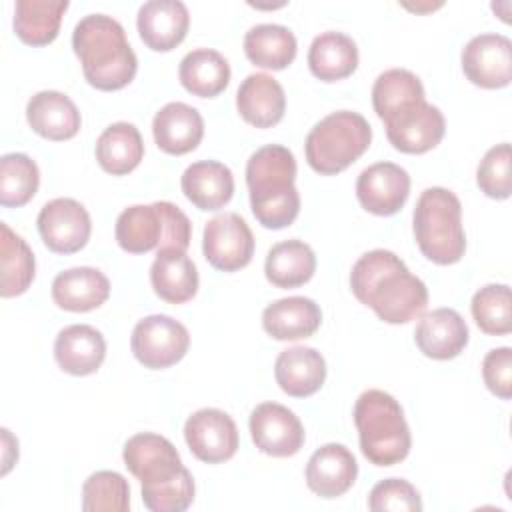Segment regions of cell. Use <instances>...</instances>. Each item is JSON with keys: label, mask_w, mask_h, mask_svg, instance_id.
I'll return each instance as SVG.
<instances>
[{"label": "cell", "mask_w": 512, "mask_h": 512, "mask_svg": "<svg viewBox=\"0 0 512 512\" xmlns=\"http://www.w3.org/2000/svg\"><path fill=\"white\" fill-rule=\"evenodd\" d=\"M412 220L416 244L430 262L448 266L462 260L466 252L462 204L452 190L426 188L418 196Z\"/></svg>", "instance_id": "5"}, {"label": "cell", "mask_w": 512, "mask_h": 512, "mask_svg": "<svg viewBox=\"0 0 512 512\" xmlns=\"http://www.w3.org/2000/svg\"><path fill=\"white\" fill-rule=\"evenodd\" d=\"M124 466L142 486H156L174 478L182 468V458L176 446L154 432H140L126 440L122 450Z\"/></svg>", "instance_id": "14"}, {"label": "cell", "mask_w": 512, "mask_h": 512, "mask_svg": "<svg viewBox=\"0 0 512 512\" xmlns=\"http://www.w3.org/2000/svg\"><path fill=\"white\" fill-rule=\"evenodd\" d=\"M238 114L256 128L276 126L286 112V94L282 84L266 74H248L236 92Z\"/></svg>", "instance_id": "21"}, {"label": "cell", "mask_w": 512, "mask_h": 512, "mask_svg": "<svg viewBox=\"0 0 512 512\" xmlns=\"http://www.w3.org/2000/svg\"><path fill=\"white\" fill-rule=\"evenodd\" d=\"M114 238L124 252L144 254L150 250H186L192 238V222L172 202L134 204L120 212Z\"/></svg>", "instance_id": "6"}, {"label": "cell", "mask_w": 512, "mask_h": 512, "mask_svg": "<svg viewBox=\"0 0 512 512\" xmlns=\"http://www.w3.org/2000/svg\"><path fill=\"white\" fill-rule=\"evenodd\" d=\"M250 436L256 448L274 458H288L304 446L300 418L278 402H262L250 414Z\"/></svg>", "instance_id": "13"}, {"label": "cell", "mask_w": 512, "mask_h": 512, "mask_svg": "<svg viewBox=\"0 0 512 512\" xmlns=\"http://www.w3.org/2000/svg\"><path fill=\"white\" fill-rule=\"evenodd\" d=\"M130 508L128 480L114 470H98L82 484L84 512H126Z\"/></svg>", "instance_id": "39"}, {"label": "cell", "mask_w": 512, "mask_h": 512, "mask_svg": "<svg viewBox=\"0 0 512 512\" xmlns=\"http://www.w3.org/2000/svg\"><path fill=\"white\" fill-rule=\"evenodd\" d=\"M472 318L490 336H504L512 330V298L508 284H486L472 296Z\"/></svg>", "instance_id": "38"}, {"label": "cell", "mask_w": 512, "mask_h": 512, "mask_svg": "<svg viewBox=\"0 0 512 512\" xmlns=\"http://www.w3.org/2000/svg\"><path fill=\"white\" fill-rule=\"evenodd\" d=\"M274 378L280 390L288 396H312L326 380V360L312 346L286 348L274 362Z\"/></svg>", "instance_id": "25"}, {"label": "cell", "mask_w": 512, "mask_h": 512, "mask_svg": "<svg viewBox=\"0 0 512 512\" xmlns=\"http://www.w3.org/2000/svg\"><path fill=\"white\" fill-rule=\"evenodd\" d=\"M0 262H2V298L24 294L36 274V260L26 240L6 222H0Z\"/></svg>", "instance_id": "36"}, {"label": "cell", "mask_w": 512, "mask_h": 512, "mask_svg": "<svg viewBox=\"0 0 512 512\" xmlns=\"http://www.w3.org/2000/svg\"><path fill=\"white\" fill-rule=\"evenodd\" d=\"M54 358L66 374H94L106 358V340L90 324H70L54 340Z\"/></svg>", "instance_id": "23"}, {"label": "cell", "mask_w": 512, "mask_h": 512, "mask_svg": "<svg viewBox=\"0 0 512 512\" xmlns=\"http://www.w3.org/2000/svg\"><path fill=\"white\" fill-rule=\"evenodd\" d=\"M316 272V254L304 240H282L274 244L264 262L266 280L276 288H298Z\"/></svg>", "instance_id": "31"}, {"label": "cell", "mask_w": 512, "mask_h": 512, "mask_svg": "<svg viewBox=\"0 0 512 512\" xmlns=\"http://www.w3.org/2000/svg\"><path fill=\"white\" fill-rule=\"evenodd\" d=\"M510 144L502 142L492 146L480 160L476 168L478 188L494 200H506L512 194V176H510Z\"/></svg>", "instance_id": "41"}, {"label": "cell", "mask_w": 512, "mask_h": 512, "mask_svg": "<svg viewBox=\"0 0 512 512\" xmlns=\"http://www.w3.org/2000/svg\"><path fill=\"white\" fill-rule=\"evenodd\" d=\"M26 120L38 136L52 142L74 138L82 124L76 104L58 90L36 92L26 104Z\"/></svg>", "instance_id": "22"}, {"label": "cell", "mask_w": 512, "mask_h": 512, "mask_svg": "<svg viewBox=\"0 0 512 512\" xmlns=\"http://www.w3.org/2000/svg\"><path fill=\"white\" fill-rule=\"evenodd\" d=\"M110 296V280L92 266L68 268L52 280V300L68 312H90Z\"/></svg>", "instance_id": "27"}, {"label": "cell", "mask_w": 512, "mask_h": 512, "mask_svg": "<svg viewBox=\"0 0 512 512\" xmlns=\"http://www.w3.org/2000/svg\"><path fill=\"white\" fill-rule=\"evenodd\" d=\"M134 358L150 370H164L180 362L190 348L188 328L166 314H152L136 322L130 338Z\"/></svg>", "instance_id": "8"}, {"label": "cell", "mask_w": 512, "mask_h": 512, "mask_svg": "<svg viewBox=\"0 0 512 512\" xmlns=\"http://www.w3.org/2000/svg\"><path fill=\"white\" fill-rule=\"evenodd\" d=\"M184 440L190 452L206 464L230 460L240 444L236 422L218 408H200L190 414L184 422Z\"/></svg>", "instance_id": "11"}, {"label": "cell", "mask_w": 512, "mask_h": 512, "mask_svg": "<svg viewBox=\"0 0 512 512\" xmlns=\"http://www.w3.org/2000/svg\"><path fill=\"white\" fill-rule=\"evenodd\" d=\"M68 0H18L14 4V32L28 46H46L56 40Z\"/></svg>", "instance_id": "33"}, {"label": "cell", "mask_w": 512, "mask_h": 512, "mask_svg": "<svg viewBox=\"0 0 512 512\" xmlns=\"http://www.w3.org/2000/svg\"><path fill=\"white\" fill-rule=\"evenodd\" d=\"M322 324L320 306L306 296L274 300L262 312V328L274 340L310 338Z\"/></svg>", "instance_id": "28"}, {"label": "cell", "mask_w": 512, "mask_h": 512, "mask_svg": "<svg viewBox=\"0 0 512 512\" xmlns=\"http://www.w3.org/2000/svg\"><path fill=\"white\" fill-rule=\"evenodd\" d=\"M426 100L420 78L406 68H390L378 74L372 86V106L382 122Z\"/></svg>", "instance_id": "35"}, {"label": "cell", "mask_w": 512, "mask_h": 512, "mask_svg": "<svg viewBox=\"0 0 512 512\" xmlns=\"http://www.w3.org/2000/svg\"><path fill=\"white\" fill-rule=\"evenodd\" d=\"M308 68L322 82L344 80L358 68V46L344 32H322L308 48Z\"/></svg>", "instance_id": "29"}, {"label": "cell", "mask_w": 512, "mask_h": 512, "mask_svg": "<svg viewBox=\"0 0 512 512\" xmlns=\"http://www.w3.org/2000/svg\"><path fill=\"white\" fill-rule=\"evenodd\" d=\"M180 186L184 196L198 210L214 212L232 200L234 174L226 164L218 160H198L184 170Z\"/></svg>", "instance_id": "26"}, {"label": "cell", "mask_w": 512, "mask_h": 512, "mask_svg": "<svg viewBox=\"0 0 512 512\" xmlns=\"http://www.w3.org/2000/svg\"><path fill=\"white\" fill-rule=\"evenodd\" d=\"M296 158L282 144H266L246 162V186L254 218L268 230L290 226L300 212Z\"/></svg>", "instance_id": "3"}, {"label": "cell", "mask_w": 512, "mask_h": 512, "mask_svg": "<svg viewBox=\"0 0 512 512\" xmlns=\"http://www.w3.org/2000/svg\"><path fill=\"white\" fill-rule=\"evenodd\" d=\"M464 76L480 88H504L512 80V42L504 34L484 32L462 48Z\"/></svg>", "instance_id": "12"}, {"label": "cell", "mask_w": 512, "mask_h": 512, "mask_svg": "<svg viewBox=\"0 0 512 512\" xmlns=\"http://www.w3.org/2000/svg\"><path fill=\"white\" fill-rule=\"evenodd\" d=\"M468 324L454 308H434L420 316L414 342L432 360L456 358L468 344Z\"/></svg>", "instance_id": "19"}, {"label": "cell", "mask_w": 512, "mask_h": 512, "mask_svg": "<svg viewBox=\"0 0 512 512\" xmlns=\"http://www.w3.org/2000/svg\"><path fill=\"white\" fill-rule=\"evenodd\" d=\"M352 294L370 306L386 324H406L422 316L428 288L392 250L376 248L362 254L350 272Z\"/></svg>", "instance_id": "1"}, {"label": "cell", "mask_w": 512, "mask_h": 512, "mask_svg": "<svg viewBox=\"0 0 512 512\" xmlns=\"http://www.w3.org/2000/svg\"><path fill=\"white\" fill-rule=\"evenodd\" d=\"M360 450L374 466H394L412 448V434L400 402L378 388L364 390L354 404Z\"/></svg>", "instance_id": "4"}, {"label": "cell", "mask_w": 512, "mask_h": 512, "mask_svg": "<svg viewBox=\"0 0 512 512\" xmlns=\"http://www.w3.org/2000/svg\"><path fill=\"white\" fill-rule=\"evenodd\" d=\"M72 48L82 64L86 82L96 90H120L136 76L138 58L122 24L108 14L80 18L72 32Z\"/></svg>", "instance_id": "2"}, {"label": "cell", "mask_w": 512, "mask_h": 512, "mask_svg": "<svg viewBox=\"0 0 512 512\" xmlns=\"http://www.w3.org/2000/svg\"><path fill=\"white\" fill-rule=\"evenodd\" d=\"M40 186L36 162L22 152H10L0 158V204L18 208L28 204Z\"/></svg>", "instance_id": "37"}, {"label": "cell", "mask_w": 512, "mask_h": 512, "mask_svg": "<svg viewBox=\"0 0 512 512\" xmlns=\"http://www.w3.org/2000/svg\"><path fill=\"white\" fill-rule=\"evenodd\" d=\"M36 224L42 242L56 254H74L82 250L92 232L88 210L74 198H54L46 202Z\"/></svg>", "instance_id": "10"}, {"label": "cell", "mask_w": 512, "mask_h": 512, "mask_svg": "<svg viewBox=\"0 0 512 512\" xmlns=\"http://www.w3.org/2000/svg\"><path fill=\"white\" fill-rule=\"evenodd\" d=\"M202 252L216 270L236 272L254 256V234L240 214H216L204 226Z\"/></svg>", "instance_id": "9"}, {"label": "cell", "mask_w": 512, "mask_h": 512, "mask_svg": "<svg viewBox=\"0 0 512 512\" xmlns=\"http://www.w3.org/2000/svg\"><path fill=\"white\" fill-rule=\"evenodd\" d=\"M142 502L152 512H182L194 502L196 486L190 470L184 466L174 478L156 486H140Z\"/></svg>", "instance_id": "40"}, {"label": "cell", "mask_w": 512, "mask_h": 512, "mask_svg": "<svg viewBox=\"0 0 512 512\" xmlns=\"http://www.w3.org/2000/svg\"><path fill=\"white\" fill-rule=\"evenodd\" d=\"M390 144L404 154H424L440 144L446 120L438 106L420 102L384 122Z\"/></svg>", "instance_id": "16"}, {"label": "cell", "mask_w": 512, "mask_h": 512, "mask_svg": "<svg viewBox=\"0 0 512 512\" xmlns=\"http://www.w3.org/2000/svg\"><path fill=\"white\" fill-rule=\"evenodd\" d=\"M372 142V126L352 110H336L312 126L306 136L304 152L308 166L334 176L354 164Z\"/></svg>", "instance_id": "7"}, {"label": "cell", "mask_w": 512, "mask_h": 512, "mask_svg": "<svg viewBox=\"0 0 512 512\" xmlns=\"http://www.w3.org/2000/svg\"><path fill=\"white\" fill-rule=\"evenodd\" d=\"M144 158V140L130 122H114L96 140V160L112 176L132 172Z\"/></svg>", "instance_id": "32"}, {"label": "cell", "mask_w": 512, "mask_h": 512, "mask_svg": "<svg viewBox=\"0 0 512 512\" xmlns=\"http://www.w3.org/2000/svg\"><path fill=\"white\" fill-rule=\"evenodd\" d=\"M150 284L160 300L168 304H184L198 292V268L186 250H156V258L150 266Z\"/></svg>", "instance_id": "24"}, {"label": "cell", "mask_w": 512, "mask_h": 512, "mask_svg": "<svg viewBox=\"0 0 512 512\" xmlns=\"http://www.w3.org/2000/svg\"><path fill=\"white\" fill-rule=\"evenodd\" d=\"M482 378L486 388L502 400L512 396V348L490 350L482 360Z\"/></svg>", "instance_id": "43"}, {"label": "cell", "mask_w": 512, "mask_h": 512, "mask_svg": "<svg viewBox=\"0 0 512 512\" xmlns=\"http://www.w3.org/2000/svg\"><path fill=\"white\" fill-rule=\"evenodd\" d=\"M296 52V36L282 24H256L244 34V54L260 68L284 70L294 62Z\"/></svg>", "instance_id": "34"}, {"label": "cell", "mask_w": 512, "mask_h": 512, "mask_svg": "<svg viewBox=\"0 0 512 512\" xmlns=\"http://www.w3.org/2000/svg\"><path fill=\"white\" fill-rule=\"evenodd\" d=\"M190 12L180 0H148L138 8L136 28L154 52L174 50L188 34Z\"/></svg>", "instance_id": "17"}, {"label": "cell", "mask_w": 512, "mask_h": 512, "mask_svg": "<svg viewBox=\"0 0 512 512\" xmlns=\"http://www.w3.org/2000/svg\"><path fill=\"white\" fill-rule=\"evenodd\" d=\"M410 196V174L394 162H376L364 168L356 180L360 206L376 216H392Z\"/></svg>", "instance_id": "15"}, {"label": "cell", "mask_w": 512, "mask_h": 512, "mask_svg": "<svg viewBox=\"0 0 512 512\" xmlns=\"http://www.w3.org/2000/svg\"><path fill=\"white\" fill-rule=\"evenodd\" d=\"M368 508L372 512H420L422 500L408 480L386 478L370 490Z\"/></svg>", "instance_id": "42"}, {"label": "cell", "mask_w": 512, "mask_h": 512, "mask_svg": "<svg viewBox=\"0 0 512 512\" xmlns=\"http://www.w3.org/2000/svg\"><path fill=\"white\" fill-rule=\"evenodd\" d=\"M228 60L212 48L190 50L178 68L180 84L198 98H214L230 84Z\"/></svg>", "instance_id": "30"}, {"label": "cell", "mask_w": 512, "mask_h": 512, "mask_svg": "<svg viewBox=\"0 0 512 512\" xmlns=\"http://www.w3.org/2000/svg\"><path fill=\"white\" fill-rule=\"evenodd\" d=\"M152 136L162 152L172 156L188 154L202 142V114L186 102H168L154 114Z\"/></svg>", "instance_id": "20"}, {"label": "cell", "mask_w": 512, "mask_h": 512, "mask_svg": "<svg viewBox=\"0 0 512 512\" xmlns=\"http://www.w3.org/2000/svg\"><path fill=\"white\" fill-rule=\"evenodd\" d=\"M304 476L308 488L320 498H338L356 482L358 462L344 444L330 442L310 456Z\"/></svg>", "instance_id": "18"}]
</instances>
